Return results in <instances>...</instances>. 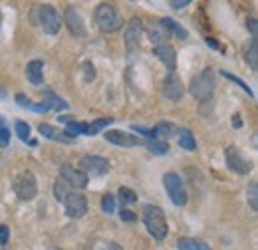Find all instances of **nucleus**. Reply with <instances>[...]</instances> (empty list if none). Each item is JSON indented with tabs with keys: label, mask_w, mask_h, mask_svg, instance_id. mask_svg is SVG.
Returning a JSON list of instances; mask_svg holds the SVG:
<instances>
[{
	"label": "nucleus",
	"mask_w": 258,
	"mask_h": 250,
	"mask_svg": "<svg viewBox=\"0 0 258 250\" xmlns=\"http://www.w3.org/2000/svg\"><path fill=\"white\" fill-rule=\"evenodd\" d=\"M141 217L145 222L147 232L155 238V240H165L169 234V224H167V217L163 213L161 207L157 205H145L141 211Z\"/></svg>",
	"instance_id": "nucleus-1"
},
{
	"label": "nucleus",
	"mask_w": 258,
	"mask_h": 250,
	"mask_svg": "<svg viewBox=\"0 0 258 250\" xmlns=\"http://www.w3.org/2000/svg\"><path fill=\"white\" fill-rule=\"evenodd\" d=\"M189 92L197 101H209L215 94V72L207 68L201 74H197L189 84Z\"/></svg>",
	"instance_id": "nucleus-2"
},
{
	"label": "nucleus",
	"mask_w": 258,
	"mask_h": 250,
	"mask_svg": "<svg viewBox=\"0 0 258 250\" xmlns=\"http://www.w3.org/2000/svg\"><path fill=\"white\" fill-rule=\"evenodd\" d=\"M96 24L99 26L101 32H115L121 28L123 24V18H121V12L109 4V2H103L96 8Z\"/></svg>",
	"instance_id": "nucleus-3"
},
{
	"label": "nucleus",
	"mask_w": 258,
	"mask_h": 250,
	"mask_svg": "<svg viewBox=\"0 0 258 250\" xmlns=\"http://www.w3.org/2000/svg\"><path fill=\"white\" fill-rule=\"evenodd\" d=\"M36 24L42 26V30L46 34H58L62 28V16L58 14V10L50 4H42L40 8H36Z\"/></svg>",
	"instance_id": "nucleus-4"
},
{
	"label": "nucleus",
	"mask_w": 258,
	"mask_h": 250,
	"mask_svg": "<svg viewBox=\"0 0 258 250\" xmlns=\"http://www.w3.org/2000/svg\"><path fill=\"white\" fill-rule=\"evenodd\" d=\"M163 185H165V191H167L173 205H177V207L187 205V189H185L183 179L177 173H165L163 175Z\"/></svg>",
	"instance_id": "nucleus-5"
},
{
	"label": "nucleus",
	"mask_w": 258,
	"mask_h": 250,
	"mask_svg": "<svg viewBox=\"0 0 258 250\" xmlns=\"http://www.w3.org/2000/svg\"><path fill=\"white\" fill-rule=\"evenodd\" d=\"M14 193L20 201H32L38 193V183L32 171H22L14 179Z\"/></svg>",
	"instance_id": "nucleus-6"
},
{
	"label": "nucleus",
	"mask_w": 258,
	"mask_h": 250,
	"mask_svg": "<svg viewBox=\"0 0 258 250\" xmlns=\"http://www.w3.org/2000/svg\"><path fill=\"white\" fill-rule=\"evenodd\" d=\"M62 205H64L66 215H68L70 219H82V217H86V213H88V199H86L82 193H78V191H72L64 199Z\"/></svg>",
	"instance_id": "nucleus-7"
},
{
	"label": "nucleus",
	"mask_w": 258,
	"mask_h": 250,
	"mask_svg": "<svg viewBox=\"0 0 258 250\" xmlns=\"http://www.w3.org/2000/svg\"><path fill=\"white\" fill-rule=\"evenodd\" d=\"M60 179L64 181L72 191H84L90 183V177L86 173H82L80 169H74L72 165H62L60 167Z\"/></svg>",
	"instance_id": "nucleus-8"
},
{
	"label": "nucleus",
	"mask_w": 258,
	"mask_h": 250,
	"mask_svg": "<svg viewBox=\"0 0 258 250\" xmlns=\"http://www.w3.org/2000/svg\"><path fill=\"white\" fill-rule=\"evenodd\" d=\"M80 171L86 173L88 177L90 175H105L109 171V161L105 157L99 155H86L80 159Z\"/></svg>",
	"instance_id": "nucleus-9"
},
{
	"label": "nucleus",
	"mask_w": 258,
	"mask_h": 250,
	"mask_svg": "<svg viewBox=\"0 0 258 250\" xmlns=\"http://www.w3.org/2000/svg\"><path fill=\"white\" fill-rule=\"evenodd\" d=\"M225 161H226V167H228L232 173H236V175H248V173L252 171V165L240 155L238 149L232 147V145L225 149Z\"/></svg>",
	"instance_id": "nucleus-10"
},
{
	"label": "nucleus",
	"mask_w": 258,
	"mask_h": 250,
	"mask_svg": "<svg viewBox=\"0 0 258 250\" xmlns=\"http://www.w3.org/2000/svg\"><path fill=\"white\" fill-rule=\"evenodd\" d=\"M141 36H143V22L139 18H131L127 26H125V30H123V40H125L127 52H135L139 48Z\"/></svg>",
	"instance_id": "nucleus-11"
},
{
	"label": "nucleus",
	"mask_w": 258,
	"mask_h": 250,
	"mask_svg": "<svg viewBox=\"0 0 258 250\" xmlns=\"http://www.w3.org/2000/svg\"><path fill=\"white\" fill-rule=\"evenodd\" d=\"M163 92H165V95H167L171 101H179V99L183 97L185 88H183V84H181V80H179V76H177L175 72H169V76L165 78Z\"/></svg>",
	"instance_id": "nucleus-12"
},
{
	"label": "nucleus",
	"mask_w": 258,
	"mask_h": 250,
	"mask_svg": "<svg viewBox=\"0 0 258 250\" xmlns=\"http://www.w3.org/2000/svg\"><path fill=\"white\" fill-rule=\"evenodd\" d=\"M153 54H155V58L161 60V64L169 72H175V66H177V50H175L169 42H165L161 46H155V48H153Z\"/></svg>",
	"instance_id": "nucleus-13"
},
{
	"label": "nucleus",
	"mask_w": 258,
	"mask_h": 250,
	"mask_svg": "<svg viewBox=\"0 0 258 250\" xmlns=\"http://www.w3.org/2000/svg\"><path fill=\"white\" fill-rule=\"evenodd\" d=\"M105 141L113 143V145H119V147H135V145H141V139L131 135V133H125V131H105L103 133Z\"/></svg>",
	"instance_id": "nucleus-14"
},
{
	"label": "nucleus",
	"mask_w": 258,
	"mask_h": 250,
	"mask_svg": "<svg viewBox=\"0 0 258 250\" xmlns=\"http://www.w3.org/2000/svg\"><path fill=\"white\" fill-rule=\"evenodd\" d=\"M66 26L70 28V32H72L74 36H86V24H84V18H82L80 10H78V8H74V6H70V8L66 10Z\"/></svg>",
	"instance_id": "nucleus-15"
},
{
	"label": "nucleus",
	"mask_w": 258,
	"mask_h": 250,
	"mask_svg": "<svg viewBox=\"0 0 258 250\" xmlns=\"http://www.w3.org/2000/svg\"><path fill=\"white\" fill-rule=\"evenodd\" d=\"M177 133H179V129L171 123V121H159V123L151 129V139L167 143V141H169L173 135H177Z\"/></svg>",
	"instance_id": "nucleus-16"
},
{
	"label": "nucleus",
	"mask_w": 258,
	"mask_h": 250,
	"mask_svg": "<svg viewBox=\"0 0 258 250\" xmlns=\"http://www.w3.org/2000/svg\"><path fill=\"white\" fill-rule=\"evenodd\" d=\"M38 131H40L42 137H48V139H52V141H60V143H72V141H74V139H70V137L66 135L64 131H60L58 127H54V125H50V123H40Z\"/></svg>",
	"instance_id": "nucleus-17"
},
{
	"label": "nucleus",
	"mask_w": 258,
	"mask_h": 250,
	"mask_svg": "<svg viewBox=\"0 0 258 250\" xmlns=\"http://www.w3.org/2000/svg\"><path fill=\"white\" fill-rule=\"evenodd\" d=\"M26 78L34 86H40L44 82V62L42 60H32L26 66Z\"/></svg>",
	"instance_id": "nucleus-18"
},
{
	"label": "nucleus",
	"mask_w": 258,
	"mask_h": 250,
	"mask_svg": "<svg viewBox=\"0 0 258 250\" xmlns=\"http://www.w3.org/2000/svg\"><path fill=\"white\" fill-rule=\"evenodd\" d=\"M177 248L179 250H213L207 242L199 240V238H191V236H181L177 240Z\"/></svg>",
	"instance_id": "nucleus-19"
},
{
	"label": "nucleus",
	"mask_w": 258,
	"mask_h": 250,
	"mask_svg": "<svg viewBox=\"0 0 258 250\" xmlns=\"http://www.w3.org/2000/svg\"><path fill=\"white\" fill-rule=\"evenodd\" d=\"M147 36H149V40H151L153 46H161V44L167 42V30L163 28L161 22H153L149 32H147Z\"/></svg>",
	"instance_id": "nucleus-20"
},
{
	"label": "nucleus",
	"mask_w": 258,
	"mask_h": 250,
	"mask_svg": "<svg viewBox=\"0 0 258 250\" xmlns=\"http://www.w3.org/2000/svg\"><path fill=\"white\" fill-rule=\"evenodd\" d=\"M117 203L121 205V209H125L129 205H135L137 203V193L129 187H121L117 191Z\"/></svg>",
	"instance_id": "nucleus-21"
},
{
	"label": "nucleus",
	"mask_w": 258,
	"mask_h": 250,
	"mask_svg": "<svg viewBox=\"0 0 258 250\" xmlns=\"http://www.w3.org/2000/svg\"><path fill=\"white\" fill-rule=\"evenodd\" d=\"M159 22L163 24V28H165V30H167V32H173V34H175L177 38H183V40H185V38L189 36V34H187V30H185V28H183V26H181L179 22H175L173 18H161Z\"/></svg>",
	"instance_id": "nucleus-22"
},
{
	"label": "nucleus",
	"mask_w": 258,
	"mask_h": 250,
	"mask_svg": "<svg viewBox=\"0 0 258 250\" xmlns=\"http://www.w3.org/2000/svg\"><path fill=\"white\" fill-rule=\"evenodd\" d=\"M179 145L185 151H195L197 149V141H195L193 133L189 129H179Z\"/></svg>",
	"instance_id": "nucleus-23"
},
{
	"label": "nucleus",
	"mask_w": 258,
	"mask_h": 250,
	"mask_svg": "<svg viewBox=\"0 0 258 250\" xmlns=\"http://www.w3.org/2000/svg\"><path fill=\"white\" fill-rule=\"evenodd\" d=\"M44 95H46V103L50 105V109H68V107H70L68 101H64L62 97H58L52 90H46Z\"/></svg>",
	"instance_id": "nucleus-24"
},
{
	"label": "nucleus",
	"mask_w": 258,
	"mask_h": 250,
	"mask_svg": "<svg viewBox=\"0 0 258 250\" xmlns=\"http://www.w3.org/2000/svg\"><path fill=\"white\" fill-rule=\"evenodd\" d=\"M86 131H88V125L82 123V121H76V119H74L72 123L66 125L64 133L68 135V137H70V139H76L78 135H82V133H86Z\"/></svg>",
	"instance_id": "nucleus-25"
},
{
	"label": "nucleus",
	"mask_w": 258,
	"mask_h": 250,
	"mask_svg": "<svg viewBox=\"0 0 258 250\" xmlns=\"http://www.w3.org/2000/svg\"><path fill=\"white\" fill-rule=\"evenodd\" d=\"M145 147H147L153 155H165V153H169V143L155 141V139H147V141H145Z\"/></svg>",
	"instance_id": "nucleus-26"
},
{
	"label": "nucleus",
	"mask_w": 258,
	"mask_h": 250,
	"mask_svg": "<svg viewBox=\"0 0 258 250\" xmlns=\"http://www.w3.org/2000/svg\"><path fill=\"white\" fill-rule=\"evenodd\" d=\"M109 123H113V117H99V119H96L94 123H90L88 125V135H97L101 129H105Z\"/></svg>",
	"instance_id": "nucleus-27"
},
{
	"label": "nucleus",
	"mask_w": 258,
	"mask_h": 250,
	"mask_svg": "<svg viewBox=\"0 0 258 250\" xmlns=\"http://www.w3.org/2000/svg\"><path fill=\"white\" fill-rule=\"evenodd\" d=\"M219 74H221L223 78H226V80H230L232 84H236V86H240L244 94H248V95H250V97H254V92H252V90H250V88H248V86H246V84H244V82H242L240 78H236V76H232V74H230V72H226V70H221Z\"/></svg>",
	"instance_id": "nucleus-28"
},
{
	"label": "nucleus",
	"mask_w": 258,
	"mask_h": 250,
	"mask_svg": "<svg viewBox=\"0 0 258 250\" xmlns=\"http://www.w3.org/2000/svg\"><path fill=\"white\" fill-rule=\"evenodd\" d=\"M246 62L250 64V68L256 72L258 70V40H252L250 42V48L246 52Z\"/></svg>",
	"instance_id": "nucleus-29"
},
{
	"label": "nucleus",
	"mask_w": 258,
	"mask_h": 250,
	"mask_svg": "<svg viewBox=\"0 0 258 250\" xmlns=\"http://www.w3.org/2000/svg\"><path fill=\"white\" fill-rule=\"evenodd\" d=\"M72 193V189L66 185L62 179H56V183H54V195H56V199L60 201V203H64V199Z\"/></svg>",
	"instance_id": "nucleus-30"
},
{
	"label": "nucleus",
	"mask_w": 258,
	"mask_h": 250,
	"mask_svg": "<svg viewBox=\"0 0 258 250\" xmlns=\"http://www.w3.org/2000/svg\"><path fill=\"white\" fill-rule=\"evenodd\" d=\"M14 127H16V135H18L22 141H28V139H30V125L26 123V121L18 119Z\"/></svg>",
	"instance_id": "nucleus-31"
},
{
	"label": "nucleus",
	"mask_w": 258,
	"mask_h": 250,
	"mask_svg": "<svg viewBox=\"0 0 258 250\" xmlns=\"http://www.w3.org/2000/svg\"><path fill=\"white\" fill-rule=\"evenodd\" d=\"M101 209H103V213H107V215H111V213L115 211V199H113V195L105 193V195L101 197Z\"/></svg>",
	"instance_id": "nucleus-32"
},
{
	"label": "nucleus",
	"mask_w": 258,
	"mask_h": 250,
	"mask_svg": "<svg viewBox=\"0 0 258 250\" xmlns=\"http://www.w3.org/2000/svg\"><path fill=\"white\" fill-rule=\"evenodd\" d=\"M246 197H248L250 209H252V211H258V183H250V187H248V193H246Z\"/></svg>",
	"instance_id": "nucleus-33"
},
{
	"label": "nucleus",
	"mask_w": 258,
	"mask_h": 250,
	"mask_svg": "<svg viewBox=\"0 0 258 250\" xmlns=\"http://www.w3.org/2000/svg\"><path fill=\"white\" fill-rule=\"evenodd\" d=\"M10 143V129L4 125V119L0 117V147H6Z\"/></svg>",
	"instance_id": "nucleus-34"
},
{
	"label": "nucleus",
	"mask_w": 258,
	"mask_h": 250,
	"mask_svg": "<svg viewBox=\"0 0 258 250\" xmlns=\"http://www.w3.org/2000/svg\"><path fill=\"white\" fill-rule=\"evenodd\" d=\"M82 70H84V82H94L96 80V68L90 62L82 64Z\"/></svg>",
	"instance_id": "nucleus-35"
},
{
	"label": "nucleus",
	"mask_w": 258,
	"mask_h": 250,
	"mask_svg": "<svg viewBox=\"0 0 258 250\" xmlns=\"http://www.w3.org/2000/svg\"><path fill=\"white\" fill-rule=\"evenodd\" d=\"M10 238V228L6 224H0V246H6Z\"/></svg>",
	"instance_id": "nucleus-36"
},
{
	"label": "nucleus",
	"mask_w": 258,
	"mask_h": 250,
	"mask_svg": "<svg viewBox=\"0 0 258 250\" xmlns=\"http://www.w3.org/2000/svg\"><path fill=\"white\" fill-rule=\"evenodd\" d=\"M16 103H18L20 107H26V109H30V105H32V99H30L28 95L18 94V95H16Z\"/></svg>",
	"instance_id": "nucleus-37"
},
{
	"label": "nucleus",
	"mask_w": 258,
	"mask_h": 250,
	"mask_svg": "<svg viewBox=\"0 0 258 250\" xmlns=\"http://www.w3.org/2000/svg\"><path fill=\"white\" fill-rule=\"evenodd\" d=\"M189 4H191V0H171V2H169V8L181 10V8H187Z\"/></svg>",
	"instance_id": "nucleus-38"
},
{
	"label": "nucleus",
	"mask_w": 258,
	"mask_h": 250,
	"mask_svg": "<svg viewBox=\"0 0 258 250\" xmlns=\"http://www.w3.org/2000/svg\"><path fill=\"white\" fill-rule=\"evenodd\" d=\"M119 217H121V220H125V222H135V220H137V215L127 211V209H121V211H119Z\"/></svg>",
	"instance_id": "nucleus-39"
},
{
	"label": "nucleus",
	"mask_w": 258,
	"mask_h": 250,
	"mask_svg": "<svg viewBox=\"0 0 258 250\" xmlns=\"http://www.w3.org/2000/svg\"><path fill=\"white\" fill-rule=\"evenodd\" d=\"M258 22H256V18H248L246 20V28L250 30V34H252V40H256V32H258Z\"/></svg>",
	"instance_id": "nucleus-40"
},
{
	"label": "nucleus",
	"mask_w": 258,
	"mask_h": 250,
	"mask_svg": "<svg viewBox=\"0 0 258 250\" xmlns=\"http://www.w3.org/2000/svg\"><path fill=\"white\" fill-rule=\"evenodd\" d=\"M99 250H123V246L117 244V242H105Z\"/></svg>",
	"instance_id": "nucleus-41"
},
{
	"label": "nucleus",
	"mask_w": 258,
	"mask_h": 250,
	"mask_svg": "<svg viewBox=\"0 0 258 250\" xmlns=\"http://www.w3.org/2000/svg\"><path fill=\"white\" fill-rule=\"evenodd\" d=\"M232 127H234V129H240V127H242V119H240V115H238V113H234V115H232Z\"/></svg>",
	"instance_id": "nucleus-42"
},
{
	"label": "nucleus",
	"mask_w": 258,
	"mask_h": 250,
	"mask_svg": "<svg viewBox=\"0 0 258 250\" xmlns=\"http://www.w3.org/2000/svg\"><path fill=\"white\" fill-rule=\"evenodd\" d=\"M207 44H209L211 48H215V50H221V44H219L217 40H213V38H207Z\"/></svg>",
	"instance_id": "nucleus-43"
},
{
	"label": "nucleus",
	"mask_w": 258,
	"mask_h": 250,
	"mask_svg": "<svg viewBox=\"0 0 258 250\" xmlns=\"http://www.w3.org/2000/svg\"><path fill=\"white\" fill-rule=\"evenodd\" d=\"M4 97H6V90H2V88H0V99H4Z\"/></svg>",
	"instance_id": "nucleus-44"
},
{
	"label": "nucleus",
	"mask_w": 258,
	"mask_h": 250,
	"mask_svg": "<svg viewBox=\"0 0 258 250\" xmlns=\"http://www.w3.org/2000/svg\"><path fill=\"white\" fill-rule=\"evenodd\" d=\"M48 250H64V248H58V246H52V248H48Z\"/></svg>",
	"instance_id": "nucleus-45"
},
{
	"label": "nucleus",
	"mask_w": 258,
	"mask_h": 250,
	"mask_svg": "<svg viewBox=\"0 0 258 250\" xmlns=\"http://www.w3.org/2000/svg\"><path fill=\"white\" fill-rule=\"evenodd\" d=\"M0 26H2V12H0Z\"/></svg>",
	"instance_id": "nucleus-46"
}]
</instances>
